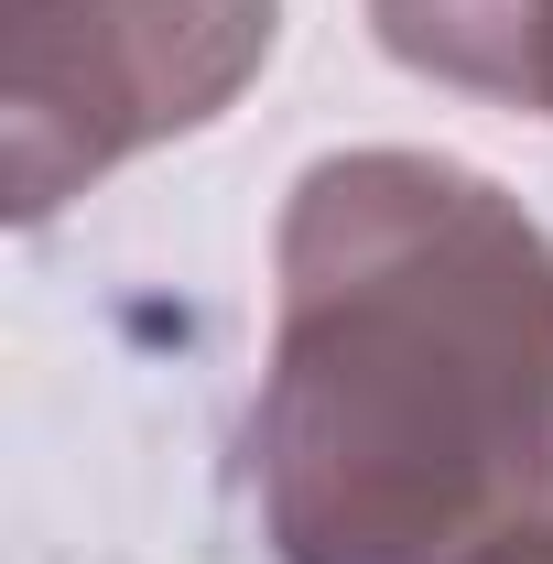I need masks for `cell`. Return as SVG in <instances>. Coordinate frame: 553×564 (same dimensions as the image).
<instances>
[{
	"mask_svg": "<svg viewBox=\"0 0 553 564\" xmlns=\"http://www.w3.org/2000/svg\"><path fill=\"white\" fill-rule=\"evenodd\" d=\"M543 120H553V109H543Z\"/></svg>",
	"mask_w": 553,
	"mask_h": 564,
	"instance_id": "cell-5",
	"label": "cell"
},
{
	"mask_svg": "<svg viewBox=\"0 0 553 564\" xmlns=\"http://www.w3.org/2000/svg\"><path fill=\"white\" fill-rule=\"evenodd\" d=\"M282 0H0V185L44 217L152 141L207 131L272 66Z\"/></svg>",
	"mask_w": 553,
	"mask_h": 564,
	"instance_id": "cell-2",
	"label": "cell"
},
{
	"mask_svg": "<svg viewBox=\"0 0 553 564\" xmlns=\"http://www.w3.org/2000/svg\"><path fill=\"white\" fill-rule=\"evenodd\" d=\"M391 66L499 109H553V0H369Z\"/></svg>",
	"mask_w": 553,
	"mask_h": 564,
	"instance_id": "cell-3",
	"label": "cell"
},
{
	"mask_svg": "<svg viewBox=\"0 0 553 564\" xmlns=\"http://www.w3.org/2000/svg\"><path fill=\"white\" fill-rule=\"evenodd\" d=\"M456 564H553V499H543V510H521V521H499L478 554H456Z\"/></svg>",
	"mask_w": 553,
	"mask_h": 564,
	"instance_id": "cell-4",
	"label": "cell"
},
{
	"mask_svg": "<svg viewBox=\"0 0 553 564\" xmlns=\"http://www.w3.org/2000/svg\"><path fill=\"white\" fill-rule=\"evenodd\" d=\"M272 564H456L553 499V228L456 152H326L250 402Z\"/></svg>",
	"mask_w": 553,
	"mask_h": 564,
	"instance_id": "cell-1",
	"label": "cell"
}]
</instances>
